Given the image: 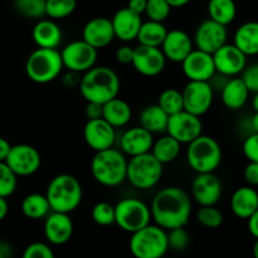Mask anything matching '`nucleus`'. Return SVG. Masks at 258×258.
Masks as SVG:
<instances>
[{
	"label": "nucleus",
	"instance_id": "2f4dec72",
	"mask_svg": "<svg viewBox=\"0 0 258 258\" xmlns=\"http://www.w3.org/2000/svg\"><path fill=\"white\" fill-rule=\"evenodd\" d=\"M22 212L29 219H42L52 212L49 201L45 194L32 193L28 194L22 202Z\"/></svg>",
	"mask_w": 258,
	"mask_h": 258
},
{
	"label": "nucleus",
	"instance_id": "c03bdc74",
	"mask_svg": "<svg viewBox=\"0 0 258 258\" xmlns=\"http://www.w3.org/2000/svg\"><path fill=\"white\" fill-rule=\"evenodd\" d=\"M242 80L252 93L258 92V62L244 68L242 72Z\"/></svg>",
	"mask_w": 258,
	"mask_h": 258
},
{
	"label": "nucleus",
	"instance_id": "09e8293b",
	"mask_svg": "<svg viewBox=\"0 0 258 258\" xmlns=\"http://www.w3.org/2000/svg\"><path fill=\"white\" fill-rule=\"evenodd\" d=\"M86 117L88 120H92V118H100L103 115V105L98 102H92V101H88L87 105L85 108Z\"/></svg>",
	"mask_w": 258,
	"mask_h": 258
},
{
	"label": "nucleus",
	"instance_id": "f257e3e1",
	"mask_svg": "<svg viewBox=\"0 0 258 258\" xmlns=\"http://www.w3.org/2000/svg\"><path fill=\"white\" fill-rule=\"evenodd\" d=\"M191 208L190 197L179 186H168L159 190L150 206L154 222L166 231L185 227L190 218Z\"/></svg>",
	"mask_w": 258,
	"mask_h": 258
},
{
	"label": "nucleus",
	"instance_id": "ddd939ff",
	"mask_svg": "<svg viewBox=\"0 0 258 258\" xmlns=\"http://www.w3.org/2000/svg\"><path fill=\"white\" fill-rule=\"evenodd\" d=\"M5 163L18 176H29L39 170L42 158L34 146L18 144L12 146Z\"/></svg>",
	"mask_w": 258,
	"mask_h": 258
},
{
	"label": "nucleus",
	"instance_id": "6e6d98bb",
	"mask_svg": "<svg viewBox=\"0 0 258 258\" xmlns=\"http://www.w3.org/2000/svg\"><path fill=\"white\" fill-rule=\"evenodd\" d=\"M8 212H9V204H8L7 198L0 197V222L4 221L5 217L8 216Z\"/></svg>",
	"mask_w": 258,
	"mask_h": 258
},
{
	"label": "nucleus",
	"instance_id": "473e14b6",
	"mask_svg": "<svg viewBox=\"0 0 258 258\" xmlns=\"http://www.w3.org/2000/svg\"><path fill=\"white\" fill-rule=\"evenodd\" d=\"M168 32L169 30L166 29L163 22H155V20L149 19L148 22H143L136 39L139 40V44L161 47Z\"/></svg>",
	"mask_w": 258,
	"mask_h": 258
},
{
	"label": "nucleus",
	"instance_id": "79ce46f5",
	"mask_svg": "<svg viewBox=\"0 0 258 258\" xmlns=\"http://www.w3.org/2000/svg\"><path fill=\"white\" fill-rule=\"evenodd\" d=\"M168 243L169 249H171V251H184V249L188 248L189 243H190V236H189V233L186 232V229L184 227L169 229Z\"/></svg>",
	"mask_w": 258,
	"mask_h": 258
},
{
	"label": "nucleus",
	"instance_id": "c9c22d12",
	"mask_svg": "<svg viewBox=\"0 0 258 258\" xmlns=\"http://www.w3.org/2000/svg\"><path fill=\"white\" fill-rule=\"evenodd\" d=\"M47 0H14V8L20 15L30 19H39L47 15Z\"/></svg>",
	"mask_w": 258,
	"mask_h": 258
},
{
	"label": "nucleus",
	"instance_id": "603ef678",
	"mask_svg": "<svg viewBox=\"0 0 258 258\" xmlns=\"http://www.w3.org/2000/svg\"><path fill=\"white\" fill-rule=\"evenodd\" d=\"M248 231L249 233L252 234V236L254 237V238H258V209L256 212H254L253 214H252L251 217H249L248 219Z\"/></svg>",
	"mask_w": 258,
	"mask_h": 258
},
{
	"label": "nucleus",
	"instance_id": "37998d69",
	"mask_svg": "<svg viewBox=\"0 0 258 258\" xmlns=\"http://www.w3.org/2000/svg\"><path fill=\"white\" fill-rule=\"evenodd\" d=\"M24 258H53L54 252L50 248L49 244L43 242H34L30 243L23 252Z\"/></svg>",
	"mask_w": 258,
	"mask_h": 258
},
{
	"label": "nucleus",
	"instance_id": "a18cd8bd",
	"mask_svg": "<svg viewBox=\"0 0 258 258\" xmlns=\"http://www.w3.org/2000/svg\"><path fill=\"white\" fill-rule=\"evenodd\" d=\"M242 150H243L244 156L248 159V161L258 163V133H252L251 135L247 136Z\"/></svg>",
	"mask_w": 258,
	"mask_h": 258
},
{
	"label": "nucleus",
	"instance_id": "7ed1b4c3",
	"mask_svg": "<svg viewBox=\"0 0 258 258\" xmlns=\"http://www.w3.org/2000/svg\"><path fill=\"white\" fill-rule=\"evenodd\" d=\"M127 164L125 154L117 149L96 151L91 160V173L98 184L108 188L121 185L127 178Z\"/></svg>",
	"mask_w": 258,
	"mask_h": 258
},
{
	"label": "nucleus",
	"instance_id": "5701e85b",
	"mask_svg": "<svg viewBox=\"0 0 258 258\" xmlns=\"http://www.w3.org/2000/svg\"><path fill=\"white\" fill-rule=\"evenodd\" d=\"M194 42L188 33L180 29L169 30L161 44V50L165 54L166 59L175 63H181L189 53L194 49Z\"/></svg>",
	"mask_w": 258,
	"mask_h": 258
},
{
	"label": "nucleus",
	"instance_id": "4d7b16f0",
	"mask_svg": "<svg viewBox=\"0 0 258 258\" xmlns=\"http://www.w3.org/2000/svg\"><path fill=\"white\" fill-rule=\"evenodd\" d=\"M166 2L170 4L171 8H181L185 7L186 4H189L191 0H166Z\"/></svg>",
	"mask_w": 258,
	"mask_h": 258
},
{
	"label": "nucleus",
	"instance_id": "de8ad7c7",
	"mask_svg": "<svg viewBox=\"0 0 258 258\" xmlns=\"http://www.w3.org/2000/svg\"><path fill=\"white\" fill-rule=\"evenodd\" d=\"M244 179L248 183V185H258V163L256 161H249L244 169Z\"/></svg>",
	"mask_w": 258,
	"mask_h": 258
},
{
	"label": "nucleus",
	"instance_id": "864d4df0",
	"mask_svg": "<svg viewBox=\"0 0 258 258\" xmlns=\"http://www.w3.org/2000/svg\"><path fill=\"white\" fill-rule=\"evenodd\" d=\"M10 149H12V145L9 144V141L4 138H0V161L7 160Z\"/></svg>",
	"mask_w": 258,
	"mask_h": 258
},
{
	"label": "nucleus",
	"instance_id": "cd10ccee",
	"mask_svg": "<svg viewBox=\"0 0 258 258\" xmlns=\"http://www.w3.org/2000/svg\"><path fill=\"white\" fill-rule=\"evenodd\" d=\"M102 117L108 121L115 128L123 127L130 122L131 117H133V110L126 101L121 100L117 96V97L103 103Z\"/></svg>",
	"mask_w": 258,
	"mask_h": 258
},
{
	"label": "nucleus",
	"instance_id": "5fc2aeb1",
	"mask_svg": "<svg viewBox=\"0 0 258 258\" xmlns=\"http://www.w3.org/2000/svg\"><path fill=\"white\" fill-rule=\"evenodd\" d=\"M13 256V248L8 242L0 241V258H9Z\"/></svg>",
	"mask_w": 258,
	"mask_h": 258
},
{
	"label": "nucleus",
	"instance_id": "b1692460",
	"mask_svg": "<svg viewBox=\"0 0 258 258\" xmlns=\"http://www.w3.org/2000/svg\"><path fill=\"white\" fill-rule=\"evenodd\" d=\"M111 20H112L113 30L117 39L122 42H131L138 38L139 30L143 24L140 14L126 7L117 10Z\"/></svg>",
	"mask_w": 258,
	"mask_h": 258
},
{
	"label": "nucleus",
	"instance_id": "58836bf2",
	"mask_svg": "<svg viewBox=\"0 0 258 258\" xmlns=\"http://www.w3.org/2000/svg\"><path fill=\"white\" fill-rule=\"evenodd\" d=\"M93 222L98 226H112L116 223V209L108 202H100L93 206L92 212H91Z\"/></svg>",
	"mask_w": 258,
	"mask_h": 258
},
{
	"label": "nucleus",
	"instance_id": "bf43d9fd",
	"mask_svg": "<svg viewBox=\"0 0 258 258\" xmlns=\"http://www.w3.org/2000/svg\"><path fill=\"white\" fill-rule=\"evenodd\" d=\"M252 107H253L254 112H257L258 111V92L254 93L253 98H252Z\"/></svg>",
	"mask_w": 258,
	"mask_h": 258
},
{
	"label": "nucleus",
	"instance_id": "dca6fc26",
	"mask_svg": "<svg viewBox=\"0 0 258 258\" xmlns=\"http://www.w3.org/2000/svg\"><path fill=\"white\" fill-rule=\"evenodd\" d=\"M131 64L140 75L145 77H155L160 75L166 64V57L160 47L139 44Z\"/></svg>",
	"mask_w": 258,
	"mask_h": 258
},
{
	"label": "nucleus",
	"instance_id": "39448f33",
	"mask_svg": "<svg viewBox=\"0 0 258 258\" xmlns=\"http://www.w3.org/2000/svg\"><path fill=\"white\" fill-rule=\"evenodd\" d=\"M62 55L54 48H39L32 52L25 63V72L33 82L44 85L58 78L62 73Z\"/></svg>",
	"mask_w": 258,
	"mask_h": 258
},
{
	"label": "nucleus",
	"instance_id": "6ab92c4d",
	"mask_svg": "<svg viewBox=\"0 0 258 258\" xmlns=\"http://www.w3.org/2000/svg\"><path fill=\"white\" fill-rule=\"evenodd\" d=\"M83 138L92 150L101 151L110 149L116 140L115 127L103 117L87 120L83 128Z\"/></svg>",
	"mask_w": 258,
	"mask_h": 258
},
{
	"label": "nucleus",
	"instance_id": "bb28decb",
	"mask_svg": "<svg viewBox=\"0 0 258 258\" xmlns=\"http://www.w3.org/2000/svg\"><path fill=\"white\" fill-rule=\"evenodd\" d=\"M231 209L237 218L248 219L258 209V193L251 185L234 190L231 198Z\"/></svg>",
	"mask_w": 258,
	"mask_h": 258
},
{
	"label": "nucleus",
	"instance_id": "3c124183",
	"mask_svg": "<svg viewBox=\"0 0 258 258\" xmlns=\"http://www.w3.org/2000/svg\"><path fill=\"white\" fill-rule=\"evenodd\" d=\"M146 5H148V0H128L127 3V8L140 15L145 14Z\"/></svg>",
	"mask_w": 258,
	"mask_h": 258
},
{
	"label": "nucleus",
	"instance_id": "4be33fe9",
	"mask_svg": "<svg viewBox=\"0 0 258 258\" xmlns=\"http://www.w3.org/2000/svg\"><path fill=\"white\" fill-rule=\"evenodd\" d=\"M154 134L143 126L130 127L122 134L120 139V150L125 155L136 156L150 153L154 145Z\"/></svg>",
	"mask_w": 258,
	"mask_h": 258
},
{
	"label": "nucleus",
	"instance_id": "f3484780",
	"mask_svg": "<svg viewBox=\"0 0 258 258\" xmlns=\"http://www.w3.org/2000/svg\"><path fill=\"white\" fill-rule=\"evenodd\" d=\"M223 185L213 173H199L191 183V197L199 206H216L222 198Z\"/></svg>",
	"mask_w": 258,
	"mask_h": 258
},
{
	"label": "nucleus",
	"instance_id": "e433bc0d",
	"mask_svg": "<svg viewBox=\"0 0 258 258\" xmlns=\"http://www.w3.org/2000/svg\"><path fill=\"white\" fill-rule=\"evenodd\" d=\"M77 8V0H47V17L59 20L73 14Z\"/></svg>",
	"mask_w": 258,
	"mask_h": 258
},
{
	"label": "nucleus",
	"instance_id": "f8f14e48",
	"mask_svg": "<svg viewBox=\"0 0 258 258\" xmlns=\"http://www.w3.org/2000/svg\"><path fill=\"white\" fill-rule=\"evenodd\" d=\"M166 133L181 144H190L203 133L201 116L181 110L169 116Z\"/></svg>",
	"mask_w": 258,
	"mask_h": 258
},
{
	"label": "nucleus",
	"instance_id": "a19ab883",
	"mask_svg": "<svg viewBox=\"0 0 258 258\" xmlns=\"http://www.w3.org/2000/svg\"><path fill=\"white\" fill-rule=\"evenodd\" d=\"M171 7L166 0H148L145 14L150 20L164 22L170 15Z\"/></svg>",
	"mask_w": 258,
	"mask_h": 258
},
{
	"label": "nucleus",
	"instance_id": "aec40b11",
	"mask_svg": "<svg viewBox=\"0 0 258 258\" xmlns=\"http://www.w3.org/2000/svg\"><path fill=\"white\" fill-rule=\"evenodd\" d=\"M73 222L70 213L52 211L44 222V236L47 241L53 246H62L72 238Z\"/></svg>",
	"mask_w": 258,
	"mask_h": 258
},
{
	"label": "nucleus",
	"instance_id": "393cba45",
	"mask_svg": "<svg viewBox=\"0 0 258 258\" xmlns=\"http://www.w3.org/2000/svg\"><path fill=\"white\" fill-rule=\"evenodd\" d=\"M32 37L39 48H54L58 49L63 40V33L54 19H40L35 23L32 30Z\"/></svg>",
	"mask_w": 258,
	"mask_h": 258
},
{
	"label": "nucleus",
	"instance_id": "f704fd0d",
	"mask_svg": "<svg viewBox=\"0 0 258 258\" xmlns=\"http://www.w3.org/2000/svg\"><path fill=\"white\" fill-rule=\"evenodd\" d=\"M158 103L169 116L184 110L183 92L176 88H166L159 95Z\"/></svg>",
	"mask_w": 258,
	"mask_h": 258
},
{
	"label": "nucleus",
	"instance_id": "f03ea898",
	"mask_svg": "<svg viewBox=\"0 0 258 258\" xmlns=\"http://www.w3.org/2000/svg\"><path fill=\"white\" fill-rule=\"evenodd\" d=\"M120 78L117 73L106 66H95L81 78L78 88L86 101L106 103L117 97L120 92Z\"/></svg>",
	"mask_w": 258,
	"mask_h": 258
},
{
	"label": "nucleus",
	"instance_id": "c756f323",
	"mask_svg": "<svg viewBox=\"0 0 258 258\" xmlns=\"http://www.w3.org/2000/svg\"><path fill=\"white\" fill-rule=\"evenodd\" d=\"M233 43L248 57L258 54V22L243 23L234 33Z\"/></svg>",
	"mask_w": 258,
	"mask_h": 258
},
{
	"label": "nucleus",
	"instance_id": "49530a36",
	"mask_svg": "<svg viewBox=\"0 0 258 258\" xmlns=\"http://www.w3.org/2000/svg\"><path fill=\"white\" fill-rule=\"evenodd\" d=\"M134 54H135V48L125 44L121 45L120 48L116 49L115 57L118 63H122V64H131L134 59Z\"/></svg>",
	"mask_w": 258,
	"mask_h": 258
},
{
	"label": "nucleus",
	"instance_id": "a878e982",
	"mask_svg": "<svg viewBox=\"0 0 258 258\" xmlns=\"http://www.w3.org/2000/svg\"><path fill=\"white\" fill-rule=\"evenodd\" d=\"M251 91L242 77H232L227 80L223 88L221 90L222 102L228 110H241L247 103Z\"/></svg>",
	"mask_w": 258,
	"mask_h": 258
},
{
	"label": "nucleus",
	"instance_id": "9d476101",
	"mask_svg": "<svg viewBox=\"0 0 258 258\" xmlns=\"http://www.w3.org/2000/svg\"><path fill=\"white\" fill-rule=\"evenodd\" d=\"M63 64L68 71L85 73L97 62L98 49L86 42L85 39L73 40L60 50Z\"/></svg>",
	"mask_w": 258,
	"mask_h": 258
},
{
	"label": "nucleus",
	"instance_id": "2eb2a0df",
	"mask_svg": "<svg viewBox=\"0 0 258 258\" xmlns=\"http://www.w3.org/2000/svg\"><path fill=\"white\" fill-rule=\"evenodd\" d=\"M181 70L189 81H211L217 75L213 54L196 49L181 62Z\"/></svg>",
	"mask_w": 258,
	"mask_h": 258
},
{
	"label": "nucleus",
	"instance_id": "4468645a",
	"mask_svg": "<svg viewBox=\"0 0 258 258\" xmlns=\"http://www.w3.org/2000/svg\"><path fill=\"white\" fill-rule=\"evenodd\" d=\"M228 32L226 25L213 19H207L198 25L194 34V45L198 49L213 54L227 43Z\"/></svg>",
	"mask_w": 258,
	"mask_h": 258
},
{
	"label": "nucleus",
	"instance_id": "8fccbe9b",
	"mask_svg": "<svg viewBox=\"0 0 258 258\" xmlns=\"http://www.w3.org/2000/svg\"><path fill=\"white\" fill-rule=\"evenodd\" d=\"M83 73L75 72V71H68L67 73H64L62 77V83L67 88H73L78 87L81 82V78H82Z\"/></svg>",
	"mask_w": 258,
	"mask_h": 258
},
{
	"label": "nucleus",
	"instance_id": "1a4fd4ad",
	"mask_svg": "<svg viewBox=\"0 0 258 258\" xmlns=\"http://www.w3.org/2000/svg\"><path fill=\"white\" fill-rule=\"evenodd\" d=\"M116 223L122 231L134 233L150 224L151 209L143 201L136 198H123L115 206Z\"/></svg>",
	"mask_w": 258,
	"mask_h": 258
},
{
	"label": "nucleus",
	"instance_id": "9b49d317",
	"mask_svg": "<svg viewBox=\"0 0 258 258\" xmlns=\"http://www.w3.org/2000/svg\"><path fill=\"white\" fill-rule=\"evenodd\" d=\"M184 110L203 116L211 110L214 100V88L208 81H189L183 88Z\"/></svg>",
	"mask_w": 258,
	"mask_h": 258
},
{
	"label": "nucleus",
	"instance_id": "423d86ee",
	"mask_svg": "<svg viewBox=\"0 0 258 258\" xmlns=\"http://www.w3.org/2000/svg\"><path fill=\"white\" fill-rule=\"evenodd\" d=\"M130 252L136 258H160L169 251L168 231L158 224H148L131 233Z\"/></svg>",
	"mask_w": 258,
	"mask_h": 258
},
{
	"label": "nucleus",
	"instance_id": "412c9836",
	"mask_svg": "<svg viewBox=\"0 0 258 258\" xmlns=\"http://www.w3.org/2000/svg\"><path fill=\"white\" fill-rule=\"evenodd\" d=\"M112 20L105 17H97L88 20L82 30V39L97 49L107 47L115 39Z\"/></svg>",
	"mask_w": 258,
	"mask_h": 258
},
{
	"label": "nucleus",
	"instance_id": "c85d7f7f",
	"mask_svg": "<svg viewBox=\"0 0 258 258\" xmlns=\"http://www.w3.org/2000/svg\"><path fill=\"white\" fill-rule=\"evenodd\" d=\"M169 115L159 106V103L146 106L139 116L140 126L150 131L151 134L166 133Z\"/></svg>",
	"mask_w": 258,
	"mask_h": 258
},
{
	"label": "nucleus",
	"instance_id": "72a5a7b5",
	"mask_svg": "<svg viewBox=\"0 0 258 258\" xmlns=\"http://www.w3.org/2000/svg\"><path fill=\"white\" fill-rule=\"evenodd\" d=\"M209 18L228 27L237 17V5L234 0H209Z\"/></svg>",
	"mask_w": 258,
	"mask_h": 258
},
{
	"label": "nucleus",
	"instance_id": "20e7f679",
	"mask_svg": "<svg viewBox=\"0 0 258 258\" xmlns=\"http://www.w3.org/2000/svg\"><path fill=\"white\" fill-rule=\"evenodd\" d=\"M45 196L52 211L72 213L82 203L83 189L76 176L71 174H59L49 181Z\"/></svg>",
	"mask_w": 258,
	"mask_h": 258
},
{
	"label": "nucleus",
	"instance_id": "7c9ffc66",
	"mask_svg": "<svg viewBox=\"0 0 258 258\" xmlns=\"http://www.w3.org/2000/svg\"><path fill=\"white\" fill-rule=\"evenodd\" d=\"M181 145H183V144L179 143L176 139H174L173 136H170L168 134V135L161 136L160 139L154 141L151 153H153V155L155 156L160 163L169 164L173 163L174 160H176L178 156L180 155Z\"/></svg>",
	"mask_w": 258,
	"mask_h": 258
},
{
	"label": "nucleus",
	"instance_id": "ea45409f",
	"mask_svg": "<svg viewBox=\"0 0 258 258\" xmlns=\"http://www.w3.org/2000/svg\"><path fill=\"white\" fill-rule=\"evenodd\" d=\"M18 185V175L5 161H0V197L9 198Z\"/></svg>",
	"mask_w": 258,
	"mask_h": 258
},
{
	"label": "nucleus",
	"instance_id": "a211bd4d",
	"mask_svg": "<svg viewBox=\"0 0 258 258\" xmlns=\"http://www.w3.org/2000/svg\"><path fill=\"white\" fill-rule=\"evenodd\" d=\"M214 64L218 75L236 77L247 67V55L236 44H226L213 53Z\"/></svg>",
	"mask_w": 258,
	"mask_h": 258
},
{
	"label": "nucleus",
	"instance_id": "13d9d810",
	"mask_svg": "<svg viewBox=\"0 0 258 258\" xmlns=\"http://www.w3.org/2000/svg\"><path fill=\"white\" fill-rule=\"evenodd\" d=\"M251 127L253 133H258V111L254 112V115L251 118Z\"/></svg>",
	"mask_w": 258,
	"mask_h": 258
},
{
	"label": "nucleus",
	"instance_id": "052dcab7",
	"mask_svg": "<svg viewBox=\"0 0 258 258\" xmlns=\"http://www.w3.org/2000/svg\"><path fill=\"white\" fill-rule=\"evenodd\" d=\"M253 254H254V257L258 258V238L256 239V242H254V244H253Z\"/></svg>",
	"mask_w": 258,
	"mask_h": 258
},
{
	"label": "nucleus",
	"instance_id": "0eeeda50",
	"mask_svg": "<svg viewBox=\"0 0 258 258\" xmlns=\"http://www.w3.org/2000/svg\"><path fill=\"white\" fill-rule=\"evenodd\" d=\"M186 161L197 174L213 173L222 163L221 145L214 138L202 134L188 144Z\"/></svg>",
	"mask_w": 258,
	"mask_h": 258
},
{
	"label": "nucleus",
	"instance_id": "6e6552de",
	"mask_svg": "<svg viewBox=\"0 0 258 258\" xmlns=\"http://www.w3.org/2000/svg\"><path fill=\"white\" fill-rule=\"evenodd\" d=\"M164 173V164L160 163L153 153L131 156L127 164L126 180L136 189L149 190L160 181Z\"/></svg>",
	"mask_w": 258,
	"mask_h": 258
},
{
	"label": "nucleus",
	"instance_id": "4c0bfd02",
	"mask_svg": "<svg viewBox=\"0 0 258 258\" xmlns=\"http://www.w3.org/2000/svg\"><path fill=\"white\" fill-rule=\"evenodd\" d=\"M197 221L206 228L216 229L223 224L224 216L216 206H201L197 212Z\"/></svg>",
	"mask_w": 258,
	"mask_h": 258
}]
</instances>
